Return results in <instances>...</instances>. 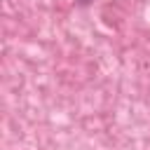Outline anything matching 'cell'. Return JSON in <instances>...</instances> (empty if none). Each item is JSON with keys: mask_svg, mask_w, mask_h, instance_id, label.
<instances>
[{"mask_svg": "<svg viewBox=\"0 0 150 150\" xmlns=\"http://www.w3.org/2000/svg\"><path fill=\"white\" fill-rule=\"evenodd\" d=\"M94 0H75V5H80V7H87V5H91Z\"/></svg>", "mask_w": 150, "mask_h": 150, "instance_id": "obj_1", "label": "cell"}]
</instances>
